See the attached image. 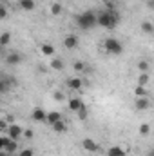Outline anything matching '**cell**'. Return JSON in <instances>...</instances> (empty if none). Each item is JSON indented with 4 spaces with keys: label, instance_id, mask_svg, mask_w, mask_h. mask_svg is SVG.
<instances>
[{
    "label": "cell",
    "instance_id": "1",
    "mask_svg": "<svg viewBox=\"0 0 154 156\" xmlns=\"http://www.w3.org/2000/svg\"><path fill=\"white\" fill-rule=\"evenodd\" d=\"M120 22V15L114 9H105L98 13V26L103 29H114Z\"/></svg>",
    "mask_w": 154,
    "mask_h": 156
},
{
    "label": "cell",
    "instance_id": "2",
    "mask_svg": "<svg viewBox=\"0 0 154 156\" xmlns=\"http://www.w3.org/2000/svg\"><path fill=\"white\" fill-rule=\"evenodd\" d=\"M76 26L80 29L87 31V29H93L94 26H98V15L94 11H83L76 16Z\"/></svg>",
    "mask_w": 154,
    "mask_h": 156
},
{
    "label": "cell",
    "instance_id": "3",
    "mask_svg": "<svg viewBox=\"0 0 154 156\" xmlns=\"http://www.w3.org/2000/svg\"><path fill=\"white\" fill-rule=\"evenodd\" d=\"M103 49L109 53V55H121L123 53V44L114 37H109V38L103 40Z\"/></svg>",
    "mask_w": 154,
    "mask_h": 156
},
{
    "label": "cell",
    "instance_id": "4",
    "mask_svg": "<svg viewBox=\"0 0 154 156\" xmlns=\"http://www.w3.org/2000/svg\"><path fill=\"white\" fill-rule=\"evenodd\" d=\"M5 64H7V66H20V64H22V55L16 53V51H11V53L5 56Z\"/></svg>",
    "mask_w": 154,
    "mask_h": 156
},
{
    "label": "cell",
    "instance_id": "5",
    "mask_svg": "<svg viewBox=\"0 0 154 156\" xmlns=\"http://www.w3.org/2000/svg\"><path fill=\"white\" fill-rule=\"evenodd\" d=\"M5 134H9V136H11L13 140H18L20 136H24V129H22L20 125H16V123H11Z\"/></svg>",
    "mask_w": 154,
    "mask_h": 156
},
{
    "label": "cell",
    "instance_id": "6",
    "mask_svg": "<svg viewBox=\"0 0 154 156\" xmlns=\"http://www.w3.org/2000/svg\"><path fill=\"white\" fill-rule=\"evenodd\" d=\"M31 118L35 122H47V113L42 109V107H35L33 113H31Z\"/></svg>",
    "mask_w": 154,
    "mask_h": 156
},
{
    "label": "cell",
    "instance_id": "7",
    "mask_svg": "<svg viewBox=\"0 0 154 156\" xmlns=\"http://www.w3.org/2000/svg\"><path fill=\"white\" fill-rule=\"evenodd\" d=\"M134 107H136L138 111H147V109L151 107V100H149L147 96H143V98H136Z\"/></svg>",
    "mask_w": 154,
    "mask_h": 156
},
{
    "label": "cell",
    "instance_id": "8",
    "mask_svg": "<svg viewBox=\"0 0 154 156\" xmlns=\"http://www.w3.org/2000/svg\"><path fill=\"white\" fill-rule=\"evenodd\" d=\"M78 37L76 35H67L65 38H64V45H65V49H76L78 47Z\"/></svg>",
    "mask_w": 154,
    "mask_h": 156
},
{
    "label": "cell",
    "instance_id": "9",
    "mask_svg": "<svg viewBox=\"0 0 154 156\" xmlns=\"http://www.w3.org/2000/svg\"><path fill=\"white\" fill-rule=\"evenodd\" d=\"M82 147H83L87 153H96V151H98V144H96L94 140H91V138H85V140L82 142Z\"/></svg>",
    "mask_w": 154,
    "mask_h": 156
},
{
    "label": "cell",
    "instance_id": "10",
    "mask_svg": "<svg viewBox=\"0 0 154 156\" xmlns=\"http://www.w3.org/2000/svg\"><path fill=\"white\" fill-rule=\"evenodd\" d=\"M105 154L107 156H125L127 151H125L123 147H120V145H113V147H109V149L105 151Z\"/></svg>",
    "mask_w": 154,
    "mask_h": 156
},
{
    "label": "cell",
    "instance_id": "11",
    "mask_svg": "<svg viewBox=\"0 0 154 156\" xmlns=\"http://www.w3.org/2000/svg\"><path fill=\"white\" fill-rule=\"evenodd\" d=\"M83 105H85V104H83L80 98H71V100H69V109H71L73 113H78Z\"/></svg>",
    "mask_w": 154,
    "mask_h": 156
},
{
    "label": "cell",
    "instance_id": "12",
    "mask_svg": "<svg viewBox=\"0 0 154 156\" xmlns=\"http://www.w3.org/2000/svg\"><path fill=\"white\" fill-rule=\"evenodd\" d=\"M40 53L44 56H53L54 55V45L53 44H42L40 45Z\"/></svg>",
    "mask_w": 154,
    "mask_h": 156
},
{
    "label": "cell",
    "instance_id": "13",
    "mask_svg": "<svg viewBox=\"0 0 154 156\" xmlns=\"http://www.w3.org/2000/svg\"><path fill=\"white\" fill-rule=\"evenodd\" d=\"M18 7L22 11H33L35 9V0H18Z\"/></svg>",
    "mask_w": 154,
    "mask_h": 156
},
{
    "label": "cell",
    "instance_id": "14",
    "mask_svg": "<svg viewBox=\"0 0 154 156\" xmlns=\"http://www.w3.org/2000/svg\"><path fill=\"white\" fill-rule=\"evenodd\" d=\"M67 85H69V89H73V91H80L82 85H83V82H82V78H69V80H67Z\"/></svg>",
    "mask_w": 154,
    "mask_h": 156
},
{
    "label": "cell",
    "instance_id": "15",
    "mask_svg": "<svg viewBox=\"0 0 154 156\" xmlns=\"http://www.w3.org/2000/svg\"><path fill=\"white\" fill-rule=\"evenodd\" d=\"M62 120V115L58 113V111H51V113H47V122L45 123H49V125H54L56 122H60Z\"/></svg>",
    "mask_w": 154,
    "mask_h": 156
},
{
    "label": "cell",
    "instance_id": "16",
    "mask_svg": "<svg viewBox=\"0 0 154 156\" xmlns=\"http://www.w3.org/2000/svg\"><path fill=\"white\" fill-rule=\"evenodd\" d=\"M49 67H51L53 71H62V69H64V62H62V58H53V60L49 62Z\"/></svg>",
    "mask_w": 154,
    "mask_h": 156
},
{
    "label": "cell",
    "instance_id": "17",
    "mask_svg": "<svg viewBox=\"0 0 154 156\" xmlns=\"http://www.w3.org/2000/svg\"><path fill=\"white\" fill-rule=\"evenodd\" d=\"M62 11H64V7H62V4H60V2H54V4H51V15H54V16H60V15H62Z\"/></svg>",
    "mask_w": 154,
    "mask_h": 156
},
{
    "label": "cell",
    "instance_id": "18",
    "mask_svg": "<svg viewBox=\"0 0 154 156\" xmlns=\"http://www.w3.org/2000/svg\"><path fill=\"white\" fill-rule=\"evenodd\" d=\"M142 31H143L145 35H152L154 33V26L149 22V20H145V22H142Z\"/></svg>",
    "mask_w": 154,
    "mask_h": 156
},
{
    "label": "cell",
    "instance_id": "19",
    "mask_svg": "<svg viewBox=\"0 0 154 156\" xmlns=\"http://www.w3.org/2000/svg\"><path fill=\"white\" fill-rule=\"evenodd\" d=\"M134 94H136V98H143V96H147V87H145V85H136Z\"/></svg>",
    "mask_w": 154,
    "mask_h": 156
},
{
    "label": "cell",
    "instance_id": "20",
    "mask_svg": "<svg viewBox=\"0 0 154 156\" xmlns=\"http://www.w3.org/2000/svg\"><path fill=\"white\" fill-rule=\"evenodd\" d=\"M51 127H53V131H56V133H65V129H67V127H65V122H64V120L56 122V123H54V125H51Z\"/></svg>",
    "mask_w": 154,
    "mask_h": 156
},
{
    "label": "cell",
    "instance_id": "21",
    "mask_svg": "<svg viewBox=\"0 0 154 156\" xmlns=\"http://www.w3.org/2000/svg\"><path fill=\"white\" fill-rule=\"evenodd\" d=\"M13 138L9 136V134H4L2 138H0V151H5V147L9 145V142H11Z\"/></svg>",
    "mask_w": 154,
    "mask_h": 156
},
{
    "label": "cell",
    "instance_id": "22",
    "mask_svg": "<svg viewBox=\"0 0 154 156\" xmlns=\"http://www.w3.org/2000/svg\"><path fill=\"white\" fill-rule=\"evenodd\" d=\"M15 151H18V144H16V140H11L9 145L5 147V153L7 154H15Z\"/></svg>",
    "mask_w": 154,
    "mask_h": 156
},
{
    "label": "cell",
    "instance_id": "23",
    "mask_svg": "<svg viewBox=\"0 0 154 156\" xmlns=\"http://www.w3.org/2000/svg\"><path fill=\"white\" fill-rule=\"evenodd\" d=\"M149 73H140V76H138V85H145L147 87V83H149Z\"/></svg>",
    "mask_w": 154,
    "mask_h": 156
},
{
    "label": "cell",
    "instance_id": "24",
    "mask_svg": "<svg viewBox=\"0 0 154 156\" xmlns=\"http://www.w3.org/2000/svg\"><path fill=\"white\" fill-rule=\"evenodd\" d=\"M9 42H11V35H9V33H2V37H0V45H2V47H7Z\"/></svg>",
    "mask_w": 154,
    "mask_h": 156
},
{
    "label": "cell",
    "instance_id": "25",
    "mask_svg": "<svg viewBox=\"0 0 154 156\" xmlns=\"http://www.w3.org/2000/svg\"><path fill=\"white\" fill-rule=\"evenodd\" d=\"M9 85H11V82H9L7 78H2V80H0V93H7Z\"/></svg>",
    "mask_w": 154,
    "mask_h": 156
},
{
    "label": "cell",
    "instance_id": "26",
    "mask_svg": "<svg viewBox=\"0 0 154 156\" xmlns=\"http://www.w3.org/2000/svg\"><path fill=\"white\" fill-rule=\"evenodd\" d=\"M73 69H75L76 73H83V71H85L87 67H85V64H83V62H80V60H76V62L73 64Z\"/></svg>",
    "mask_w": 154,
    "mask_h": 156
},
{
    "label": "cell",
    "instance_id": "27",
    "mask_svg": "<svg viewBox=\"0 0 154 156\" xmlns=\"http://www.w3.org/2000/svg\"><path fill=\"white\" fill-rule=\"evenodd\" d=\"M138 131H140V134H142V136H147V134L151 133V125H149V123H142Z\"/></svg>",
    "mask_w": 154,
    "mask_h": 156
},
{
    "label": "cell",
    "instance_id": "28",
    "mask_svg": "<svg viewBox=\"0 0 154 156\" xmlns=\"http://www.w3.org/2000/svg\"><path fill=\"white\" fill-rule=\"evenodd\" d=\"M76 115H78V118H80V120H87V116H89V111H87V105H83V107H82V109H80V111L76 113Z\"/></svg>",
    "mask_w": 154,
    "mask_h": 156
},
{
    "label": "cell",
    "instance_id": "29",
    "mask_svg": "<svg viewBox=\"0 0 154 156\" xmlns=\"http://www.w3.org/2000/svg\"><path fill=\"white\" fill-rule=\"evenodd\" d=\"M138 69H140L142 73H147V71H149V62H147V60L138 62Z\"/></svg>",
    "mask_w": 154,
    "mask_h": 156
},
{
    "label": "cell",
    "instance_id": "30",
    "mask_svg": "<svg viewBox=\"0 0 154 156\" xmlns=\"http://www.w3.org/2000/svg\"><path fill=\"white\" fill-rule=\"evenodd\" d=\"M18 156H35V151L33 149H22L18 153Z\"/></svg>",
    "mask_w": 154,
    "mask_h": 156
},
{
    "label": "cell",
    "instance_id": "31",
    "mask_svg": "<svg viewBox=\"0 0 154 156\" xmlns=\"http://www.w3.org/2000/svg\"><path fill=\"white\" fill-rule=\"evenodd\" d=\"M33 134H35V133H33L31 129H26V131H24V138H27V140H31V138H33Z\"/></svg>",
    "mask_w": 154,
    "mask_h": 156
},
{
    "label": "cell",
    "instance_id": "32",
    "mask_svg": "<svg viewBox=\"0 0 154 156\" xmlns=\"http://www.w3.org/2000/svg\"><path fill=\"white\" fill-rule=\"evenodd\" d=\"M7 16V7L5 5H2V11H0V18H5Z\"/></svg>",
    "mask_w": 154,
    "mask_h": 156
},
{
    "label": "cell",
    "instance_id": "33",
    "mask_svg": "<svg viewBox=\"0 0 154 156\" xmlns=\"http://www.w3.org/2000/svg\"><path fill=\"white\" fill-rule=\"evenodd\" d=\"M53 98H54V100H58V102H62V100H64V94H62V93H54V94H53Z\"/></svg>",
    "mask_w": 154,
    "mask_h": 156
},
{
    "label": "cell",
    "instance_id": "34",
    "mask_svg": "<svg viewBox=\"0 0 154 156\" xmlns=\"http://www.w3.org/2000/svg\"><path fill=\"white\" fill-rule=\"evenodd\" d=\"M145 5H147L151 11H154V0H147V2H145Z\"/></svg>",
    "mask_w": 154,
    "mask_h": 156
},
{
    "label": "cell",
    "instance_id": "35",
    "mask_svg": "<svg viewBox=\"0 0 154 156\" xmlns=\"http://www.w3.org/2000/svg\"><path fill=\"white\" fill-rule=\"evenodd\" d=\"M147 156H154V147H152V149H149V151H147Z\"/></svg>",
    "mask_w": 154,
    "mask_h": 156
},
{
    "label": "cell",
    "instance_id": "36",
    "mask_svg": "<svg viewBox=\"0 0 154 156\" xmlns=\"http://www.w3.org/2000/svg\"><path fill=\"white\" fill-rule=\"evenodd\" d=\"M2 156H7V153H5V151H2Z\"/></svg>",
    "mask_w": 154,
    "mask_h": 156
},
{
    "label": "cell",
    "instance_id": "37",
    "mask_svg": "<svg viewBox=\"0 0 154 156\" xmlns=\"http://www.w3.org/2000/svg\"><path fill=\"white\" fill-rule=\"evenodd\" d=\"M102 2H114V0H102Z\"/></svg>",
    "mask_w": 154,
    "mask_h": 156
}]
</instances>
